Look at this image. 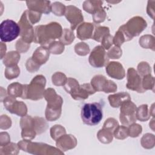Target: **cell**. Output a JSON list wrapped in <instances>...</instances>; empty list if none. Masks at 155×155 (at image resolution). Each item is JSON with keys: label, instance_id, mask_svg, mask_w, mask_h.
Masks as SVG:
<instances>
[{"label": "cell", "instance_id": "cell-1", "mask_svg": "<svg viewBox=\"0 0 155 155\" xmlns=\"http://www.w3.org/2000/svg\"><path fill=\"white\" fill-rule=\"evenodd\" d=\"M62 31L61 25L56 22L38 25L35 28L33 42L48 48L55 39H60Z\"/></svg>", "mask_w": 155, "mask_h": 155}, {"label": "cell", "instance_id": "cell-2", "mask_svg": "<svg viewBox=\"0 0 155 155\" xmlns=\"http://www.w3.org/2000/svg\"><path fill=\"white\" fill-rule=\"evenodd\" d=\"M44 97L47 101L45 110V118L48 121H54L59 119L61 114L63 99L57 94L56 91L51 88L46 89L44 93Z\"/></svg>", "mask_w": 155, "mask_h": 155}, {"label": "cell", "instance_id": "cell-3", "mask_svg": "<svg viewBox=\"0 0 155 155\" xmlns=\"http://www.w3.org/2000/svg\"><path fill=\"white\" fill-rule=\"evenodd\" d=\"M46 79L42 75L36 76L30 84H24V90L22 99H28L33 101L41 99L44 97Z\"/></svg>", "mask_w": 155, "mask_h": 155}, {"label": "cell", "instance_id": "cell-4", "mask_svg": "<svg viewBox=\"0 0 155 155\" xmlns=\"http://www.w3.org/2000/svg\"><path fill=\"white\" fill-rule=\"evenodd\" d=\"M81 119L84 124L94 126L99 124L103 117L102 106L100 103H88L81 108Z\"/></svg>", "mask_w": 155, "mask_h": 155}, {"label": "cell", "instance_id": "cell-5", "mask_svg": "<svg viewBox=\"0 0 155 155\" xmlns=\"http://www.w3.org/2000/svg\"><path fill=\"white\" fill-rule=\"evenodd\" d=\"M19 148L24 151L34 154H63L60 149L44 143L32 142L24 139L18 143Z\"/></svg>", "mask_w": 155, "mask_h": 155}, {"label": "cell", "instance_id": "cell-6", "mask_svg": "<svg viewBox=\"0 0 155 155\" xmlns=\"http://www.w3.org/2000/svg\"><path fill=\"white\" fill-rule=\"evenodd\" d=\"M21 33L20 27L16 22L11 19L3 21L0 25V38L2 42H11Z\"/></svg>", "mask_w": 155, "mask_h": 155}, {"label": "cell", "instance_id": "cell-7", "mask_svg": "<svg viewBox=\"0 0 155 155\" xmlns=\"http://www.w3.org/2000/svg\"><path fill=\"white\" fill-rule=\"evenodd\" d=\"M147 26V22L140 16H134L120 28L125 33L130 40L138 36Z\"/></svg>", "mask_w": 155, "mask_h": 155}, {"label": "cell", "instance_id": "cell-8", "mask_svg": "<svg viewBox=\"0 0 155 155\" xmlns=\"http://www.w3.org/2000/svg\"><path fill=\"white\" fill-rule=\"evenodd\" d=\"M136 105L131 101H127L120 105L119 119L122 124L128 126L134 123L136 120Z\"/></svg>", "mask_w": 155, "mask_h": 155}, {"label": "cell", "instance_id": "cell-9", "mask_svg": "<svg viewBox=\"0 0 155 155\" xmlns=\"http://www.w3.org/2000/svg\"><path fill=\"white\" fill-rule=\"evenodd\" d=\"M18 24L21 29V38L25 42L30 44L33 41L35 31L33 27V24L30 22L28 18L27 10L24 11L22 13Z\"/></svg>", "mask_w": 155, "mask_h": 155}, {"label": "cell", "instance_id": "cell-10", "mask_svg": "<svg viewBox=\"0 0 155 155\" xmlns=\"http://www.w3.org/2000/svg\"><path fill=\"white\" fill-rule=\"evenodd\" d=\"M88 61L91 66L95 68H101L108 64L109 58L105 50L101 45H97L91 51Z\"/></svg>", "mask_w": 155, "mask_h": 155}, {"label": "cell", "instance_id": "cell-11", "mask_svg": "<svg viewBox=\"0 0 155 155\" xmlns=\"http://www.w3.org/2000/svg\"><path fill=\"white\" fill-rule=\"evenodd\" d=\"M20 126L22 129L21 136L23 139L31 140L37 134L35 117L25 115L21 118Z\"/></svg>", "mask_w": 155, "mask_h": 155}, {"label": "cell", "instance_id": "cell-12", "mask_svg": "<svg viewBox=\"0 0 155 155\" xmlns=\"http://www.w3.org/2000/svg\"><path fill=\"white\" fill-rule=\"evenodd\" d=\"M3 103L5 109L12 114L21 117L27 114V108L25 104L22 101H17L16 97L8 95L3 100Z\"/></svg>", "mask_w": 155, "mask_h": 155}, {"label": "cell", "instance_id": "cell-13", "mask_svg": "<svg viewBox=\"0 0 155 155\" xmlns=\"http://www.w3.org/2000/svg\"><path fill=\"white\" fill-rule=\"evenodd\" d=\"M127 79L126 87L128 89L138 93H144L145 91L142 87L141 77L134 68H129L128 69Z\"/></svg>", "mask_w": 155, "mask_h": 155}, {"label": "cell", "instance_id": "cell-14", "mask_svg": "<svg viewBox=\"0 0 155 155\" xmlns=\"http://www.w3.org/2000/svg\"><path fill=\"white\" fill-rule=\"evenodd\" d=\"M64 15L67 20L70 22L72 31L75 30L77 26L79 25L84 21L81 10L74 5L67 6Z\"/></svg>", "mask_w": 155, "mask_h": 155}, {"label": "cell", "instance_id": "cell-15", "mask_svg": "<svg viewBox=\"0 0 155 155\" xmlns=\"http://www.w3.org/2000/svg\"><path fill=\"white\" fill-rule=\"evenodd\" d=\"M57 147L62 151L74 148L77 145L76 138L71 134H64L56 140Z\"/></svg>", "mask_w": 155, "mask_h": 155}, {"label": "cell", "instance_id": "cell-16", "mask_svg": "<svg viewBox=\"0 0 155 155\" xmlns=\"http://www.w3.org/2000/svg\"><path fill=\"white\" fill-rule=\"evenodd\" d=\"M26 4L29 10L41 14H48L51 12L50 1H27Z\"/></svg>", "mask_w": 155, "mask_h": 155}, {"label": "cell", "instance_id": "cell-17", "mask_svg": "<svg viewBox=\"0 0 155 155\" xmlns=\"http://www.w3.org/2000/svg\"><path fill=\"white\" fill-rule=\"evenodd\" d=\"M106 71L108 75L116 79H122L125 76V70L119 62H110L106 65Z\"/></svg>", "mask_w": 155, "mask_h": 155}, {"label": "cell", "instance_id": "cell-18", "mask_svg": "<svg viewBox=\"0 0 155 155\" xmlns=\"http://www.w3.org/2000/svg\"><path fill=\"white\" fill-rule=\"evenodd\" d=\"M95 93L96 90L93 88L91 84H84L81 85L76 91L71 96L75 100H84L87 99L90 95Z\"/></svg>", "mask_w": 155, "mask_h": 155}, {"label": "cell", "instance_id": "cell-19", "mask_svg": "<svg viewBox=\"0 0 155 155\" xmlns=\"http://www.w3.org/2000/svg\"><path fill=\"white\" fill-rule=\"evenodd\" d=\"M94 25L90 22L81 24L77 28V37L81 40H86L92 38Z\"/></svg>", "mask_w": 155, "mask_h": 155}, {"label": "cell", "instance_id": "cell-20", "mask_svg": "<svg viewBox=\"0 0 155 155\" xmlns=\"http://www.w3.org/2000/svg\"><path fill=\"white\" fill-rule=\"evenodd\" d=\"M50 53L47 48L41 46L35 50L31 58L36 63L41 66L46 63L48 60Z\"/></svg>", "mask_w": 155, "mask_h": 155}, {"label": "cell", "instance_id": "cell-21", "mask_svg": "<svg viewBox=\"0 0 155 155\" xmlns=\"http://www.w3.org/2000/svg\"><path fill=\"white\" fill-rule=\"evenodd\" d=\"M110 105L113 108H118L125 101L131 100L130 95L126 92H119L113 94H110L108 97Z\"/></svg>", "mask_w": 155, "mask_h": 155}, {"label": "cell", "instance_id": "cell-22", "mask_svg": "<svg viewBox=\"0 0 155 155\" xmlns=\"http://www.w3.org/2000/svg\"><path fill=\"white\" fill-rule=\"evenodd\" d=\"M20 53L16 51H11L6 53L5 56L2 59L3 64L6 67H10L18 65L20 60Z\"/></svg>", "mask_w": 155, "mask_h": 155}, {"label": "cell", "instance_id": "cell-23", "mask_svg": "<svg viewBox=\"0 0 155 155\" xmlns=\"http://www.w3.org/2000/svg\"><path fill=\"white\" fill-rule=\"evenodd\" d=\"M24 90V84L19 82H13L7 87V94L14 97H21L23 96Z\"/></svg>", "mask_w": 155, "mask_h": 155}, {"label": "cell", "instance_id": "cell-24", "mask_svg": "<svg viewBox=\"0 0 155 155\" xmlns=\"http://www.w3.org/2000/svg\"><path fill=\"white\" fill-rule=\"evenodd\" d=\"M107 80L103 75H96L91 80V85L96 91H103Z\"/></svg>", "mask_w": 155, "mask_h": 155}, {"label": "cell", "instance_id": "cell-25", "mask_svg": "<svg viewBox=\"0 0 155 155\" xmlns=\"http://www.w3.org/2000/svg\"><path fill=\"white\" fill-rule=\"evenodd\" d=\"M102 1H85L83 3V8L87 13L93 14L96 10L102 7Z\"/></svg>", "mask_w": 155, "mask_h": 155}, {"label": "cell", "instance_id": "cell-26", "mask_svg": "<svg viewBox=\"0 0 155 155\" xmlns=\"http://www.w3.org/2000/svg\"><path fill=\"white\" fill-rule=\"evenodd\" d=\"M97 136L101 142L103 143H109L113 140V132L102 127V128L98 131Z\"/></svg>", "mask_w": 155, "mask_h": 155}, {"label": "cell", "instance_id": "cell-27", "mask_svg": "<svg viewBox=\"0 0 155 155\" xmlns=\"http://www.w3.org/2000/svg\"><path fill=\"white\" fill-rule=\"evenodd\" d=\"M136 115L137 119L142 122H144L149 119L151 114L148 110V105L147 104L140 105L138 108H137Z\"/></svg>", "mask_w": 155, "mask_h": 155}, {"label": "cell", "instance_id": "cell-28", "mask_svg": "<svg viewBox=\"0 0 155 155\" xmlns=\"http://www.w3.org/2000/svg\"><path fill=\"white\" fill-rule=\"evenodd\" d=\"M20 150L18 144L13 142H10L8 144L1 147L0 154H18Z\"/></svg>", "mask_w": 155, "mask_h": 155}, {"label": "cell", "instance_id": "cell-29", "mask_svg": "<svg viewBox=\"0 0 155 155\" xmlns=\"http://www.w3.org/2000/svg\"><path fill=\"white\" fill-rule=\"evenodd\" d=\"M110 34V29L107 27H96L93 35L92 39L97 42H101L106 35Z\"/></svg>", "mask_w": 155, "mask_h": 155}, {"label": "cell", "instance_id": "cell-30", "mask_svg": "<svg viewBox=\"0 0 155 155\" xmlns=\"http://www.w3.org/2000/svg\"><path fill=\"white\" fill-rule=\"evenodd\" d=\"M140 45L144 48H151L154 50V38L149 35H143L140 37L139 41Z\"/></svg>", "mask_w": 155, "mask_h": 155}, {"label": "cell", "instance_id": "cell-31", "mask_svg": "<svg viewBox=\"0 0 155 155\" xmlns=\"http://www.w3.org/2000/svg\"><path fill=\"white\" fill-rule=\"evenodd\" d=\"M79 86L80 85L79 84L78 81L76 79L73 78H68L66 83L64 85V88L67 93L71 95L76 91Z\"/></svg>", "mask_w": 155, "mask_h": 155}, {"label": "cell", "instance_id": "cell-32", "mask_svg": "<svg viewBox=\"0 0 155 155\" xmlns=\"http://www.w3.org/2000/svg\"><path fill=\"white\" fill-rule=\"evenodd\" d=\"M75 36L71 30L68 28L63 29L61 37L59 39V41L64 45H70L74 40Z\"/></svg>", "mask_w": 155, "mask_h": 155}, {"label": "cell", "instance_id": "cell-33", "mask_svg": "<svg viewBox=\"0 0 155 155\" xmlns=\"http://www.w3.org/2000/svg\"><path fill=\"white\" fill-rule=\"evenodd\" d=\"M128 41H130V39L125 33L119 27L118 30L116 32L114 37H113V44L115 46L119 47L124 42Z\"/></svg>", "mask_w": 155, "mask_h": 155}, {"label": "cell", "instance_id": "cell-34", "mask_svg": "<svg viewBox=\"0 0 155 155\" xmlns=\"http://www.w3.org/2000/svg\"><path fill=\"white\" fill-rule=\"evenodd\" d=\"M20 74V69L18 65L6 67L4 75L7 79H13L16 78Z\"/></svg>", "mask_w": 155, "mask_h": 155}, {"label": "cell", "instance_id": "cell-35", "mask_svg": "<svg viewBox=\"0 0 155 155\" xmlns=\"http://www.w3.org/2000/svg\"><path fill=\"white\" fill-rule=\"evenodd\" d=\"M65 133L66 130L65 128L61 125H55L50 128V136L54 140H56L59 137Z\"/></svg>", "mask_w": 155, "mask_h": 155}, {"label": "cell", "instance_id": "cell-36", "mask_svg": "<svg viewBox=\"0 0 155 155\" xmlns=\"http://www.w3.org/2000/svg\"><path fill=\"white\" fill-rule=\"evenodd\" d=\"M66 76L61 72H56L52 75L51 80L54 85L64 86L67 81Z\"/></svg>", "mask_w": 155, "mask_h": 155}, {"label": "cell", "instance_id": "cell-37", "mask_svg": "<svg viewBox=\"0 0 155 155\" xmlns=\"http://www.w3.org/2000/svg\"><path fill=\"white\" fill-rule=\"evenodd\" d=\"M142 146L147 149L151 148L154 145V136L152 134L147 133L141 139Z\"/></svg>", "mask_w": 155, "mask_h": 155}, {"label": "cell", "instance_id": "cell-38", "mask_svg": "<svg viewBox=\"0 0 155 155\" xmlns=\"http://www.w3.org/2000/svg\"><path fill=\"white\" fill-rule=\"evenodd\" d=\"M113 136L116 139H121V140L125 139L128 136H129L128 128H127L125 126H124V125H122V126L118 125L114 131Z\"/></svg>", "mask_w": 155, "mask_h": 155}, {"label": "cell", "instance_id": "cell-39", "mask_svg": "<svg viewBox=\"0 0 155 155\" xmlns=\"http://www.w3.org/2000/svg\"><path fill=\"white\" fill-rule=\"evenodd\" d=\"M66 7L59 2H53L51 5V12H52L55 15L61 16L64 15L65 12Z\"/></svg>", "mask_w": 155, "mask_h": 155}, {"label": "cell", "instance_id": "cell-40", "mask_svg": "<svg viewBox=\"0 0 155 155\" xmlns=\"http://www.w3.org/2000/svg\"><path fill=\"white\" fill-rule=\"evenodd\" d=\"M142 87L146 91L147 90H152L154 91V77L151 76V74L143 76L142 80Z\"/></svg>", "mask_w": 155, "mask_h": 155}, {"label": "cell", "instance_id": "cell-41", "mask_svg": "<svg viewBox=\"0 0 155 155\" xmlns=\"http://www.w3.org/2000/svg\"><path fill=\"white\" fill-rule=\"evenodd\" d=\"M64 48V45L60 41H54L48 48L50 53L54 54H61Z\"/></svg>", "mask_w": 155, "mask_h": 155}, {"label": "cell", "instance_id": "cell-42", "mask_svg": "<svg viewBox=\"0 0 155 155\" xmlns=\"http://www.w3.org/2000/svg\"><path fill=\"white\" fill-rule=\"evenodd\" d=\"M74 51L77 54L80 56H86L90 52L89 46L85 42H79L74 46Z\"/></svg>", "mask_w": 155, "mask_h": 155}, {"label": "cell", "instance_id": "cell-43", "mask_svg": "<svg viewBox=\"0 0 155 155\" xmlns=\"http://www.w3.org/2000/svg\"><path fill=\"white\" fill-rule=\"evenodd\" d=\"M106 18V13L104 8L101 7L97 10H96L93 14V21L96 24H99L105 21Z\"/></svg>", "mask_w": 155, "mask_h": 155}, {"label": "cell", "instance_id": "cell-44", "mask_svg": "<svg viewBox=\"0 0 155 155\" xmlns=\"http://www.w3.org/2000/svg\"><path fill=\"white\" fill-rule=\"evenodd\" d=\"M128 136L132 137H138L139 135L142 133V128L141 125L137 124H132L130 125V127L128 128Z\"/></svg>", "mask_w": 155, "mask_h": 155}, {"label": "cell", "instance_id": "cell-45", "mask_svg": "<svg viewBox=\"0 0 155 155\" xmlns=\"http://www.w3.org/2000/svg\"><path fill=\"white\" fill-rule=\"evenodd\" d=\"M151 67L146 62H141L137 65V73L140 76L143 77L145 75L151 74Z\"/></svg>", "mask_w": 155, "mask_h": 155}, {"label": "cell", "instance_id": "cell-46", "mask_svg": "<svg viewBox=\"0 0 155 155\" xmlns=\"http://www.w3.org/2000/svg\"><path fill=\"white\" fill-rule=\"evenodd\" d=\"M107 53L109 59H119L122 56V51L120 47L114 46L110 49Z\"/></svg>", "mask_w": 155, "mask_h": 155}, {"label": "cell", "instance_id": "cell-47", "mask_svg": "<svg viewBox=\"0 0 155 155\" xmlns=\"http://www.w3.org/2000/svg\"><path fill=\"white\" fill-rule=\"evenodd\" d=\"M25 67L28 71L30 73H33L38 71L39 69L40 65H38L37 63H36L31 57L27 60Z\"/></svg>", "mask_w": 155, "mask_h": 155}, {"label": "cell", "instance_id": "cell-48", "mask_svg": "<svg viewBox=\"0 0 155 155\" xmlns=\"http://www.w3.org/2000/svg\"><path fill=\"white\" fill-rule=\"evenodd\" d=\"M118 125H119L118 122L115 119L110 117L105 121L104 125H103V128L108 129L114 133V130L116 128V127Z\"/></svg>", "mask_w": 155, "mask_h": 155}, {"label": "cell", "instance_id": "cell-49", "mask_svg": "<svg viewBox=\"0 0 155 155\" xmlns=\"http://www.w3.org/2000/svg\"><path fill=\"white\" fill-rule=\"evenodd\" d=\"M30 48V44L25 42L21 38L16 43V49L19 53H25Z\"/></svg>", "mask_w": 155, "mask_h": 155}, {"label": "cell", "instance_id": "cell-50", "mask_svg": "<svg viewBox=\"0 0 155 155\" xmlns=\"http://www.w3.org/2000/svg\"><path fill=\"white\" fill-rule=\"evenodd\" d=\"M11 119L7 115H2L0 118V128L2 130H7L11 127Z\"/></svg>", "mask_w": 155, "mask_h": 155}, {"label": "cell", "instance_id": "cell-51", "mask_svg": "<svg viewBox=\"0 0 155 155\" xmlns=\"http://www.w3.org/2000/svg\"><path fill=\"white\" fill-rule=\"evenodd\" d=\"M102 47L105 50H109L113 44V37L111 35L108 34L104 36L101 41Z\"/></svg>", "mask_w": 155, "mask_h": 155}, {"label": "cell", "instance_id": "cell-52", "mask_svg": "<svg viewBox=\"0 0 155 155\" xmlns=\"http://www.w3.org/2000/svg\"><path fill=\"white\" fill-rule=\"evenodd\" d=\"M27 15H28V18L32 24H34L39 22L41 17V13H39L35 11L29 10H27Z\"/></svg>", "mask_w": 155, "mask_h": 155}, {"label": "cell", "instance_id": "cell-53", "mask_svg": "<svg viewBox=\"0 0 155 155\" xmlns=\"http://www.w3.org/2000/svg\"><path fill=\"white\" fill-rule=\"evenodd\" d=\"M117 85L111 80H107L103 91L106 93H114L117 90Z\"/></svg>", "mask_w": 155, "mask_h": 155}, {"label": "cell", "instance_id": "cell-54", "mask_svg": "<svg viewBox=\"0 0 155 155\" xmlns=\"http://www.w3.org/2000/svg\"><path fill=\"white\" fill-rule=\"evenodd\" d=\"M10 137L7 132H1L0 133V146H4L10 143Z\"/></svg>", "mask_w": 155, "mask_h": 155}, {"label": "cell", "instance_id": "cell-55", "mask_svg": "<svg viewBox=\"0 0 155 155\" xmlns=\"http://www.w3.org/2000/svg\"><path fill=\"white\" fill-rule=\"evenodd\" d=\"M151 2L152 1H149L148 2V5H147V13L148 14V15L150 16H151L153 19H154V5L152 7V5L151 4Z\"/></svg>", "mask_w": 155, "mask_h": 155}, {"label": "cell", "instance_id": "cell-56", "mask_svg": "<svg viewBox=\"0 0 155 155\" xmlns=\"http://www.w3.org/2000/svg\"><path fill=\"white\" fill-rule=\"evenodd\" d=\"M1 59H2L5 56L6 53V45L4 44L2 42L1 43Z\"/></svg>", "mask_w": 155, "mask_h": 155}]
</instances>
